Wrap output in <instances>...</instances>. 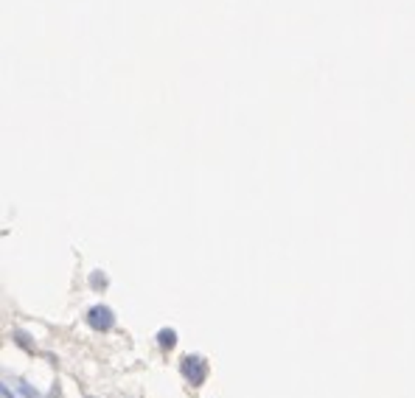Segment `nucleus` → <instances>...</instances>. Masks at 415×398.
I'll use <instances>...</instances> for the list:
<instances>
[{"label":"nucleus","instance_id":"nucleus-1","mask_svg":"<svg viewBox=\"0 0 415 398\" xmlns=\"http://www.w3.org/2000/svg\"><path fill=\"white\" fill-rule=\"evenodd\" d=\"M180 370H182V376L194 384V387H199L202 381H205V376H208V362L202 359V356H185L182 359V364H180Z\"/></svg>","mask_w":415,"mask_h":398},{"label":"nucleus","instance_id":"nucleus-2","mask_svg":"<svg viewBox=\"0 0 415 398\" xmlns=\"http://www.w3.org/2000/svg\"><path fill=\"white\" fill-rule=\"evenodd\" d=\"M87 323L96 328V331H110L115 325V314L107 309V306H93L87 311Z\"/></svg>","mask_w":415,"mask_h":398},{"label":"nucleus","instance_id":"nucleus-3","mask_svg":"<svg viewBox=\"0 0 415 398\" xmlns=\"http://www.w3.org/2000/svg\"><path fill=\"white\" fill-rule=\"evenodd\" d=\"M157 339H160V345H163V348H171V345L177 342V334H174V331H160V334H157Z\"/></svg>","mask_w":415,"mask_h":398}]
</instances>
